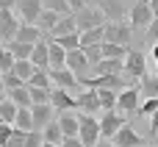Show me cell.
Segmentation results:
<instances>
[{
  "label": "cell",
  "mask_w": 158,
  "mask_h": 147,
  "mask_svg": "<svg viewBox=\"0 0 158 147\" xmlns=\"http://www.w3.org/2000/svg\"><path fill=\"white\" fill-rule=\"evenodd\" d=\"M42 145H44V139H42V133H39V131L25 133V142H22V147H42Z\"/></svg>",
  "instance_id": "obj_36"
},
{
  "label": "cell",
  "mask_w": 158,
  "mask_h": 147,
  "mask_svg": "<svg viewBox=\"0 0 158 147\" xmlns=\"http://www.w3.org/2000/svg\"><path fill=\"white\" fill-rule=\"evenodd\" d=\"M11 72H14V75H17L22 83H28V78L33 75V64H31V61H14Z\"/></svg>",
  "instance_id": "obj_31"
},
{
  "label": "cell",
  "mask_w": 158,
  "mask_h": 147,
  "mask_svg": "<svg viewBox=\"0 0 158 147\" xmlns=\"http://www.w3.org/2000/svg\"><path fill=\"white\" fill-rule=\"evenodd\" d=\"M94 44H103V25H100V28H92V31L78 33V47H81V50L94 47Z\"/></svg>",
  "instance_id": "obj_20"
},
{
  "label": "cell",
  "mask_w": 158,
  "mask_h": 147,
  "mask_svg": "<svg viewBox=\"0 0 158 147\" xmlns=\"http://www.w3.org/2000/svg\"><path fill=\"white\" fill-rule=\"evenodd\" d=\"M39 133H42L44 145H61V139H64V136H61V131H58V125H56V120H53V122H47Z\"/></svg>",
  "instance_id": "obj_29"
},
{
  "label": "cell",
  "mask_w": 158,
  "mask_h": 147,
  "mask_svg": "<svg viewBox=\"0 0 158 147\" xmlns=\"http://www.w3.org/2000/svg\"><path fill=\"white\" fill-rule=\"evenodd\" d=\"M136 111H139V114H147V117H150L153 111H158V100H142Z\"/></svg>",
  "instance_id": "obj_39"
},
{
  "label": "cell",
  "mask_w": 158,
  "mask_h": 147,
  "mask_svg": "<svg viewBox=\"0 0 158 147\" xmlns=\"http://www.w3.org/2000/svg\"><path fill=\"white\" fill-rule=\"evenodd\" d=\"M17 0H0V11H11Z\"/></svg>",
  "instance_id": "obj_47"
},
{
  "label": "cell",
  "mask_w": 158,
  "mask_h": 147,
  "mask_svg": "<svg viewBox=\"0 0 158 147\" xmlns=\"http://www.w3.org/2000/svg\"><path fill=\"white\" fill-rule=\"evenodd\" d=\"M69 17H72V22H75V31H78V33H83V31H92V28H100V25H106V17H103V11H100L97 6L78 8V11H72Z\"/></svg>",
  "instance_id": "obj_1"
},
{
  "label": "cell",
  "mask_w": 158,
  "mask_h": 147,
  "mask_svg": "<svg viewBox=\"0 0 158 147\" xmlns=\"http://www.w3.org/2000/svg\"><path fill=\"white\" fill-rule=\"evenodd\" d=\"M14 131H22V133H31L33 131V120H31V108H17V117L11 122Z\"/></svg>",
  "instance_id": "obj_22"
},
{
  "label": "cell",
  "mask_w": 158,
  "mask_h": 147,
  "mask_svg": "<svg viewBox=\"0 0 158 147\" xmlns=\"http://www.w3.org/2000/svg\"><path fill=\"white\" fill-rule=\"evenodd\" d=\"M97 125H100V139H111V136L125 125V117H122L119 111H100Z\"/></svg>",
  "instance_id": "obj_8"
},
{
  "label": "cell",
  "mask_w": 158,
  "mask_h": 147,
  "mask_svg": "<svg viewBox=\"0 0 158 147\" xmlns=\"http://www.w3.org/2000/svg\"><path fill=\"white\" fill-rule=\"evenodd\" d=\"M25 86H31V89H53V83L47 78V69H33V75L28 78Z\"/></svg>",
  "instance_id": "obj_28"
},
{
  "label": "cell",
  "mask_w": 158,
  "mask_h": 147,
  "mask_svg": "<svg viewBox=\"0 0 158 147\" xmlns=\"http://www.w3.org/2000/svg\"><path fill=\"white\" fill-rule=\"evenodd\" d=\"M94 75H119L122 72V61H111V58H100L94 67Z\"/></svg>",
  "instance_id": "obj_23"
},
{
  "label": "cell",
  "mask_w": 158,
  "mask_h": 147,
  "mask_svg": "<svg viewBox=\"0 0 158 147\" xmlns=\"http://www.w3.org/2000/svg\"><path fill=\"white\" fill-rule=\"evenodd\" d=\"M64 58H67V53L53 39H47V69H61L64 67Z\"/></svg>",
  "instance_id": "obj_19"
},
{
  "label": "cell",
  "mask_w": 158,
  "mask_h": 147,
  "mask_svg": "<svg viewBox=\"0 0 158 147\" xmlns=\"http://www.w3.org/2000/svg\"><path fill=\"white\" fill-rule=\"evenodd\" d=\"M64 53H69V50H78V33H67V36H61V39H53Z\"/></svg>",
  "instance_id": "obj_34"
},
{
  "label": "cell",
  "mask_w": 158,
  "mask_h": 147,
  "mask_svg": "<svg viewBox=\"0 0 158 147\" xmlns=\"http://www.w3.org/2000/svg\"><path fill=\"white\" fill-rule=\"evenodd\" d=\"M103 42L119 44V47H131L133 31H131L128 22H106V25H103Z\"/></svg>",
  "instance_id": "obj_3"
},
{
  "label": "cell",
  "mask_w": 158,
  "mask_h": 147,
  "mask_svg": "<svg viewBox=\"0 0 158 147\" xmlns=\"http://www.w3.org/2000/svg\"><path fill=\"white\" fill-rule=\"evenodd\" d=\"M6 50L14 56V61H28L31 58V50H33V44H22V42H8L6 44Z\"/></svg>",
  "instance_id": "obj_27"
},
{
  "label": "cell",
  "mask_w": 158,
  "mask_h": 147,
  "mask_svg": "<svg viewBox=\"0 0 158 147\" xmlns=\"http://www.w3.org/2000/svg\"><path fill=\"white\" fill-rule=\"evenodd\" d=\"M94 147H117V145H114L111 139H100V142H97V145H94Z\"/></svg>",
  "instance_id": "obj_49"
},
{
  "label": "cell",
  "mask_w": 158,
  "mask_h": 147,
  "mask_svg": "<svg viewBox=\"0 0 158 147\" xmlns=\"http://www.w3.org/2000/svg\"><path fill=\"white\" fill-rule=\"evenodd\" d=\"M97 8L103 11L106 22H122V14L131 11V3H125V0H100Z\"/></svg>",
  "instance_id": "obj_9"
},
{
  "label": "cell",
  "mask_w": 158,
  "mask_h": 147,
  "mask_svg": "<svg viewBox=\"0 0 158 147\" xmlns=\"http://www.w3.org/2000/svg\"><path fill=\"white\" fill-rule=\"evenodd\" d=\"M64 3H67L69 14H72V11H78V8H86V6H89V0H64Z\"/></svg>",
  "instance_id": "obj_44"
},
{
  "label": "cell",
  "mask_w": 158,
  "mask_h": 147,
  "mask_svg": "<svg viewBox=\"0 0 158 147\" xmlns=\"http://www.w3.org/2000/svg\"><path fill=\"white\" fill-rule=\"evenodd\" d=\"M56 125H58L61 136H78V114H75V111H64V114H58Z\"/></svg>",
  "instance_id": "obj_17"
},
{
  "label": "cell",
  "mask_w": 158,
  "mask_h": 147,
  "mask_svg": "<svg viewBox=\"0 0 158 147\" xmlns=\"http://www.w3.org/2000/svg\"><path fill=\"white\" fill-rule=\"evenodd\" d=\"M139 103H142V94H139L136 86L117 92V111H119V114H133V111L139 108Z\"/></svg>",
  "instance_id": "obj_10"
},
{
  "label": "cell",
  "mask_w": 158,
  "mask_h": 147,
  "mask_svg": "<svg viewBox=\"0 0 158 147\" xmlns=\"http://www.w3.org/2000/svg\"><path fill=\"white\" fill-rule=\"evenodd\" d=\"M83 56H86V61H89V67H94L103 56H100V44H94V47H86L83 50Z\"/></svg>",
  "instance_id": "obj_38"
},
{
  "label": "cell",
  "mask_w": 158,
  "mask_h": 147,
  "mask_svg": "<svg viewBox=\"0 0 158 147\" xmlns=\"http://www.w3.org/2000/svg\"><path fill=\"white\" fill-rule=\"evenodd\" d=\"M50 106L53 111L64 114V111H75V97L64 89H50Z\"/></svg>",
  "instance_id": "obj_14"
},
{
  "label": "cell",
  "mask_w": 158,
  "mask_h": 147,
  "mask_svg": "<svg viewBox=\"0 0 158 147\" xmlns=\"http://www.w3.org/2000/svg\"><path fill=\"white\" fill-rule=\"evenodd\" d=\"M11 125H6V122H0V147H6V142H8V136H11Z\"/></svg>",
  "instance_id": "obj_43"
},
{
  "label": "cell",
  "mask_w": 158,
  "mask_h": 147,
  "mask_svg": "<svg viewBox=\"0 0 158 147\" xmlns=\"http://www.w3.org/2000/svg\"><path fill=\"white\" fill-rule=\"evenodd\" d=\"M28 61L33 64V69H47V39H39V42L33 44Z\"/></svg>",
  "instance_id": "obj_18"
},
{
  "label": "cell",
  "mask_w": 158,
  "mask_h": 147,
  "mask_svg": "<svg viewBox=\"0 0 158 147\" xmlns=\"http://www.w3.org/2000/svg\"><path fill=\"white\" fill-rule=\"evenodd\" d=\"M97 103H100V111H117V92L100 89L97 92Z\"/></svg>",
  "instance_id": "obj_30"
},
{
  "label": "cell",
  "mask_w": 158,
  "mask_h": 147,
  "mask_svg": "<svg viewBox=\"0 0 158 147\" xmlns=\"http://www.w3.org/2000/svg\"><path fill=\"white\" fill-rule=\"evenodd\" d=\"M78 139L83 147H94L100 142V125H97V117H86V114H78Z\"/></svg>",
  "instance_id": "obj_4"
},
{
  "label": "cell",
  "mask_w": 158,
  "mask_h": 147,
  "mask_svg": "<svg viewBox=\"0 0 158 147\" xmlns=\"http://www.w3.org/2000/svg\"><path fill=\"white\" fill-rule=\"evenodd\" d=\"M0 53H3V44H0Z\"/></svg>",
  "instance_id": "obj_53"
},
{
  "label": "cell",
  "mask_w": 158,
  "mask_h": 147,
  "mask_svg": "<svg viewBox=\"0 0 158 147\" xmlns=\"http://www.w3.org/2000/svg\"><path fill=\"white\" fill-rule=\"evenodd\" d=\"M147 39H150V44L158 42V17H153V22L147 25Z\"/></svg>",
  "instance_id": "obj_41"
},
{
  "label": "cell",
  "mask_w": 158,
  "mask_h": 147,
  "mask_svg": "<svg viewBox=\"0 0 158 147\" xmlns=\"http://www.w3.org/2000/svg\"><path fill=\"white\" fill-rule=\"evenodd\" d=\"M31 120H33V131H42L47 122H53V106L44 103V106H31Z\"/></svg>",
  "instance_id": "obj_15"
},
{
  "label": "cell",
  "mask_w": 158,
  "mask_h": 147,
  "mask_svg": "<svg viewBox=\"0 0 158 147\" xmlns=\"http://www.w3.org/2000/svg\"><path fill=\"white\" fill-rule=\"evenodd\" d=\"M11 67H14V56L3 47V53H0V75L3 72H11Z\"/></svg>",
  "instance_id": "obj_37"
},
{
  "label": "cell",
  "mask_w": 158,
  "mask_h": 147,
  "mask_svg": "<svg viewBox=\"0 0 158 147\" xmlns=\"http://www.w3.org/2000/svg\"><path fill=\"white\" fill-rule=\"evenodd\" d=\"M3 100H6V92H0V103H3Z\"/></svg>",
  "instance_id": "obj_50"
},
{
  "label": "cell",
  "mask_w": 158,
  "mask_h": 147,
  "mask_svg": "<svg viewBox=\"0 0 158 147\" xmlns=\"http://www.w3.org/2000/svg\"><path fill=\"white\" fill-rule=\"evenodd\" d=\"M147 72H150L147 56H144L142 50H128V56L122 58V75H128V78H133V81L139 83Z\"/></svg>",
  "instance_id": "obj_2"
},
{
  "label": "cell",
  "mask_w": 158,
  "mask_h": 147,
  "mask_svg": "<svg viewBox=\"0 0 158 147\" xmlns=\"http://www.w3.org/2000/svg\"><path fill=\"white\" fill-rule=\"evenodd\" d=\"M144 3H147V0H144Z\"/></svg>",
  "instance_id": "obj_54"
},
{
  "label": "cell",
  "mask_w": 158,
  "mask_h": 147,
  "mask_svg": "<svg viewBox=\"0 0 158 147\" xmlns=\"http://www.w3.org/2000/svg\"><path fill=\"white\" fill-rule=\"evenodd\" d=\"M147 6H150V11H153V17H158V0H147Z\"/></svg>",
  "instance_id": "obj_48"
},
{
  "label": "cell",
  "mask_w": 158,
  "mask_h": 147,
  "mask_svg": "<svg viewBox=\"0 0 158 147\" xmlns=\"http://www.w3.org/2000/svg\"><path fill=\"white\" fill-rule=\"evenodd\" d=\"M111 142H114L117 147H144V139L133 131V125H131V122H125V125L111 136Z\"/></svg>",
  "instance_id": "obj_11"
},
{
  "label": "cell",
  "mask_w": 158,
  "mask_h": 147,
  "mask_svg": "<svg viewBox=\"0 0 158 147\" xmlns=\"http://www.w3.org/2000/svg\"><path fill=\"white\" fill-rule=\"evenodd\" d=\"M42 147H61V145H42Z\"/></svg>",
  "instance_id": "obj_51"
},
{
  "label": "cell",
  "mask_w": 158,
  "mask_h": 147,
  "mask_svg": "<svg viewBox=\"0 0 158 147\" xmlns=\"http://www.w3.org/2000/svg\"><path fill=\"white\" fill-rule=\"evenodd\" d=\"M0 92H3V78H0Z\"/></svg>",
  "instance_id": "obj_52"
},
{
  "label": "cell",
  "mask_w": 158,
  "mask_h": 147,
  "mask_svg": "<svg viewBox=\"0 0 158 147\" xmlns=\"http://www.w3.org/2000/svg\"><path fill=\"white\" fill-rule=\"evenodd\" d=\"M147 58H150V64H153V72L158 75V42H156V44H150V53H147Z\"/></svg>",
  "instance_id": "obj_42"
},
{
  "label": "cell",
  "mask_w": 158,
  "mask_h": 147,
  "mask_svg": "<svg viewBox=\"0 0 158 147\" xmlns=\"http://www.w3.org/2000/svg\"><path fill=\"white\" fill-rule=\"evenodd\" d=\"M136 89H139V94H142L144 100H158V75L156 72H147V75L136 83Z\"/></svg>",
  "instance_id": "obj_16"
},
{
  "label": "cell",
  "mask_w": 158,
  "mask_h": 147,
  "mask_svg": "<svg viewBox=\"0 0 158 147\" xmlns=\"http://www.w3.org/2000/svg\"><path fill=\"white\" fill-rule=\"evenodd\" d=\"M153 22V11L144 0H133L131 3V11H128V25L131 31H147V25Z\"/></svg>",
  "instance_id": "obj_5"
},
{
  "label": "cell",
  "mask_w": 158,
  "mask_h": 147,
  "mask_svg": "<svg viewBox=\"0 0 158 147\" xmlns=\"http://www.w3.org/2000/svg\"><path fill=\"white\" fill-rule=\"evenodd\" d=\"M67 33H78L75 31V22H72V17L67 14V17H61L58 22H56V28L50 31V39H61V36H67Z\"/></svg>",
  "instance_id": "obj_25"
},
{
  "label": "cell",
  "mask_w": 158,
  "mask_h": 147,
  "mask_svg": "<svg viewBox=\"0 0 158 147\" xmlns=\"http://www.w3.org/2000/svg\"><path fill=\"white\" fill-rule=\"evenodd\" d=\"M6 100H11L17 108H31V94H28V86H19V89L6 92Z\"/></svg>",
  "instance_id": "obj_24"
},
{
  "label": "cell",
  "mask_w": 158,
  "mask_h": 147,
  "mask_svg": "<svg viewBox=\"0 0 158 147\" xmlns=\"http://www.w3.org/2000/svg\"><path fill=\"white\" fill-rule=\"evenodd\" d=\"M14 117H17V106H14L11 100H3V103H0V122L11 125V122H14Z\"/></svg>",
  "instance_id": "obj_32"
},
{
  "label": "cell",
  "mask_w": 158,
  "mask_h": 147,
  "mask_svg": "<svg viewBox=\"0 0 158 147\" xmlns=\"http://www.w3.org/2000/svg\"><path fill=\"white\" fill-rule=\"evenodd\" d=\"M0 78H3V92H11V89H19V86H25V83H22V81L14 75V72H3Z\"/></svg>",
  "instance_id": "obj_35"
},
{
  "label": "cell",
  "mask_w": 158,
  "mask_h": 147,
  "mask_svg": "<svg viewBox=\"0 0 158 147\" xmlns=\"http://www.w3.org/2000/svg\"><path fill=\"white\" fill-rule=\"evenodd\" d=\"M128 50H131V47H119V44H108V42L100 44V56H103V58H111V61H122V58L128 56Z\"/></svg>",
  "instance_id": "obj_26"
},
{
  "label": "cell",
  "mask_w": 158,
  "mask_h": 147,
  "mask_svg": "<svg viewBox=\"0 0 158 147\" xmlns=\"http://www.w3.org/2000/svg\"><path fill=\"white\" fill-rule=\"evenodd\" d=\"M19 28V19L14 17V11H0V44L6 47L8 42H14Z\"/></svg>",
  "instance_id": "obj_13"
},
{
  "label": "cell",
  "mask_w": 158,
  "mask_h": 147,
  "mask_svg": "<svg viewBox=\"0 0 158 147\" xmlns=\"http://www.w3.org/2000/svg\"><path fill=\"white\" fill-rule=\"evenodd\" d=\"M39 39H42V33H39L36 25H19L17 36H14V42H22V44H36Z\"/></svg>",
  "instance_id": "obj_21"
},
{
  "label": "cell",
  "mask_w": 158,
  "mask_h": 147,
  "mask_svg": "<svg viewBox=\"0 0 158 147\" xmlns=\"http://www.w3.org/2000/svg\"><path fill=\"white\" fill-rule=\"evenodd\" d=\"M28 94H31V106H44V103H50V89H31V86H28Z\"/></svg>",
  "instance_id": "obj_33"
},
{
  "label": "cell",
  "mask_w": 158,
  "mask_h": 147,
  "mask_svg": "<svg viewBox=\"0 0 158 147\" xmlns=\"http://www.w3.org/2000/svg\"><path fill=\"white\" fill-rule=\"evenodd\" d=\"M61 147H83V145H81L78 136H64V139H61Z\"/></svg>",
  "instance_id": "obj_45"
},
{
  "label": "cell",
  "mask_w": 158,
  "mask_h": 147,
  "mask_svg": "<svg viewBox=\"0 0 158 147\" xmlns=\"http://www.w3.org/2000/svg\"><path fill=\"white\" fill-rule=\"evenodd\" d=\"M11 11L19 19V25H36V19L42 14V0H17Z\"/></svg>",
  "instance_id": "obj_6"
},
{
  "label": "cell",
  "mask_w": 158,
  "mask_h": 147,
  "mask_svg": "<svg viewBox=\"0 0 158 147\" xmlns=\"http://www.w3.org/2000/svg\"><path fill=\"white\" fill-rule=\"evenodd\" d=\"M75 114L100 117V103H97V92L94 89H83V92L75 94Z\"/></svg>",
  "instance_id": "obj_7"
},
{
  "label": "cell",
  "mask_w": 158,
  "mask_h": 147,
  "mask_svg": "<svg viewBox=\"0 0 158 147\" xmlns=\"http://www.w3.org/2000/svg\"><path fill=\"white\" fill-rule=\"evenodd\" d=\"M150 131L158 136V111H153V114H150Z\"/></svg>",
  "instance_id": "obj_46"
},
{
  "label": "cell",
  "mask_w": 158,
  "mask_h": 147,
  "mask_svg": "<svg viewBox=\"0 0 158 147\" xmlns=\"http://www.w3.org/2000/svg\"><path fill=\"white\" fill-rule=\"evenodd\" d=\"M64 67H67V69H69V72H72V75H75L78 81H81L83 75H86V69H92L81 47H78V50H69V53H67V58H64Z\"/></svg>",
  "instance_id": "obj_12"
},
{
  "label": "cell",
  "mask_w": 158,
  "mask_h": 147,
  "mask_svg": "<svg viewBox=\"0 0 158 147\" xmlns=\"http://www.w3.org/2000/svg\"><path fill=\"white\" fill-rule=\"evenodd\" d=\"M22 142H25V133H22V131H11V136H8L6 147H22Z\"/></svg>",
  "instance_id": "obj_40"
}]
</instances>
